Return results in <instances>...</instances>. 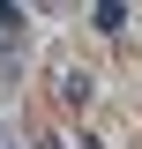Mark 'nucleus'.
Wrapping results in <instances>:
<instances>
[{
    "label": "nucleus",
    "mask_w": 142,
    "mask_h": 149,
    "mask_svg": "<svg viewBox=\"0 0 142 149\" xmlns=\"http://www.w3.org/2000/svg\"><path fill=\"white\" fill-rule=\"evenodd\" d=\"M60 97L82 104V97H90V74H82V67H60Z\"/></svg>",
    "instance_id": "nucleus-1"
}]
</instances>
